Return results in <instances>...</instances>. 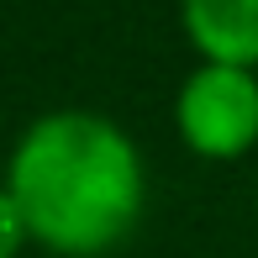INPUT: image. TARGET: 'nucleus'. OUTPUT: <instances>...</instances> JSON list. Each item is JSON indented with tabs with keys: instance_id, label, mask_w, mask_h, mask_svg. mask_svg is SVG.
I'll list each match as a JSON object with an SVG mask.
<instances>
[{
	"instance_id": "3",
	"label": "nucleus",
	"mask_w": 258,
	"mask_h": 258,
	"mask_svg": "<svg viewBox=\"0 0 258 258\" xmlns=\"http://www.w3.org/2000/svg\"><path fill=\"white\" fill-rule=\"evenodd\" d=\"M184 27L211 63H258V0H195L184 11Z\"/></svg>"
},
{
	"instance_id": "4",
	"label": "nucleus",
	"mask_w": 258,
	"mask_h": 258,
	"mask_svg": "<svg viewBox=\"0 0 258 258\" xmlns=\"http://www.w3.org/2000/svg\"><path fill=\"white\" fill-rule=\"evenodd\" d=\"M21 237H27V216L11 201V190H0V258H16Z\"/></svg>"
},
{
	"instance_id": "1",
	"label": "nucleus",
	"mask_w": 258,
	"mask_h": 258,
	"mask_svg": "<svg viewBox=\"0 0 258 258\" xmlns=\"http://www.w3.org/2000/svg\"><path fill=\"white\" fill-rule=\"evenodd\" d=\"M6 190L48 248L105 253L143 211V163L105 116L53 111L16 143Z\"/></svg>"
},
{
	"instance_id": "2",
	"label": "nucleus",
	"mask_w": 258,
	"mask_h": 258,
	"mask_svg": "<svg viewBox=\"0 0 258 258\" xmlns=\"http://www.w3.org/2000/svg\"><path fill=\"white\" fill-rule=\"evenodd\" d=\"M179 132L195 153L232 158L258 137V85L248 69L206 63L179 90Z\"/></svg>"
}]
</instances>
